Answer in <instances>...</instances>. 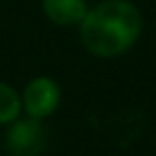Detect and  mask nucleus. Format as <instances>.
I'll use <instances>...</instances> for the list:
<instances>
[{
  "label": "nucleus",
  "mask_w": 156,
  "mask_h": 156,
  "mask_svg": "<svg viewBox=\"0 0 156 156\" xmlns=\"http://www.w3.org/2000/svg\"><path fill=\"white\" fill-rule=\"evenodd\" d=\"M141 13L128 0H105L88 9L79 22L86 49L98 58H115L133 47L141 34Z\"/></svg>",
  "instance_id": "f257e3e1"
},
{
  "label": "nucleus",
  "mask_w": 156,
  "mask_h": 156,
  "mask_svg": "<svg viewBox=\"0 0 156 156\" xmlns=\"http://www.w3.org/2000/svg\"><path fill=\"white\" fill-rule=\"evenodd\" d=\"M60 105V86L49 77H37L32 79L22 94V107L24 111L34 118L43 120L51 115Z\"/></svg>",
  "instance_id": "f03ea898"
},
{
  "label": "nucleus",
  "mask_w": 156,
  "mask_h": 156,
  "mask_svg": "<svg viewBox=\"0 0 156 156\" xmlns=\"http://www.w3.org/2000/svg\"><path fill=\"white\" fill-rule=\"evenodd\" d=\"M43 139L39 120H13L7 133V147L13 156H37L43 150Z\"/></svg>",
  "instance_id": "7ed1b4c3"
},
{
  "label": "nucleus",
  "mask_w": 156,
  "mask_h": 156,
  "mask_svg": "<svg viewBox=\"0 0 156 156\" xmlns=\"http://www.w3.org/2000/svg\"><path fill=\"white\" fill-rule=\"evenodd\" d=\"M43 11L56 26H77L86 13V0H43Z\"/></svg>",
  "instance_id": "20e7f679"
},
{
  "label": "nucleus",
  "mask_w": 156,
  "mask_h": 156,
  "mask_svg": "<svg viewBox=\"0 0 156 156\" xmlns=\"http://www.w3.org/2000/svg\"><path fill=\"white\" fill-rule=\"evenodd\" d=\"M22 96L9 83H0V124H11L20 118Z\"/></svg>",
  "instance_id": "39448f33"
}]
</instances>
